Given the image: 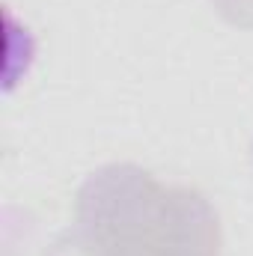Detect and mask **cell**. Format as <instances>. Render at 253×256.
Masks as SVG:
<instances>
[{"label":"cell","mask_w":253,"mask_h":256,"mask_svg":"<svg viewBox=\"0 0 253 256\" xmlns=\"http://www.w3.org/2000/svg\"><path fill=\"white\" fill-rule=\"evenodd\" d=\"M208 3L226 24L238 30H253V0H208Z\"/></svg>","instance_id":"2"},{"label":"cell","mask_w":253,"mask_h":256,"mask_svg":"<svg viewBox=\"0 0 253 256\" xmlns=\"http://www.w3.org/2000/svg\"><path fill=\"white\" fill-rule=\"evenodd\" d=\"M57 248L68 256H220L224 230L202 191L164 185L137 164H108L80 185L74 226Z\"/></svg>","instance_id":"1"}]
</instances>
